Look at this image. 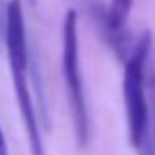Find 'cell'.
<instances>
[{
  "label": "cell",
  "mask_w": 155,
  "mask_h": 155,
  "mask_svg": "<svg viewBox=\"0 0 155 155\" xmlns=\"http://www.w3.org/2000/svg\"><path fill=\"white\" fill-rule=\"evenodd\" d=\"M4 43H6L8 63H10L12 83L16 91L20 116L28 134L31 155H45L41 140V130L38 124L34 106V92H31V77H30V49H28L26 22H24L22 0H10L4 12Z\"/></svg>",
  "instance_id": "obj_1"
},
{
  "label": "cell",
  "mask_w": 155,
  "mask_h": 155,
  "mask_svg": "<svg viewBox=\"0 0 155 155\" xmlns=\"http://www.w3.org/2000/svg\"><path fill=\"white\" fill-rule=\"evenodd\" d=\"M151 51V35L145 31L141 39L132 45L124 69V102L128 116L130 143L136 149H141L147 140L149 130V110L145 98V67Z\"/></svg>",
  "instance_id": "obj_2"
},
{
  "label": "cell",
  "mask_w": 155,
  "mask_h": 155,
  "mask_svg": "<svg viewBox=\"0 0 155 155\" xmlns=\"http://www.w3.org/2000/svg\"><path fill=\"white\" fill-rule=\"evenodd\" d=\"M63 75L67 100L71 108V118L79 145L84 147L91 136V120H88L87 94L81 73V49H79V16L75 10H69L63 24Z\"/></svg>",
  "instance_id": "obj_3"
},
{
  "label": "cell",
  "mask_w": 155,
  "mask_h": 155,
  "mask_svg": "<svg viewBox=\"0 0 155 155\" xmlns=\"http://www.w3.org/2000/svg\"><path fill=\"white\" fill-rule=\"evenodd\" d=\"M134 0H112L108 12L102 14L100 20V30L108 34V43L118 51V55H126V22H128L130 10H132Z\"/></svg>",
  "instance_id": "obj_4"
},
{
  "label": "cell",
  "mask_w": 155,
  "mask_h": 155,
  "mask_svg": "<svg viewBox=\"0 0 155 155\" xmlns=\"http://www.w3.org/2000/svg\"><path fill=\"white\" fill-rule=\"evenodd\" d=\"M0 155H10L8 153V143H6V137H4L2 126H0Z\"/></svg>",
  "instance_id": "obj_5"
}]
</instances>
